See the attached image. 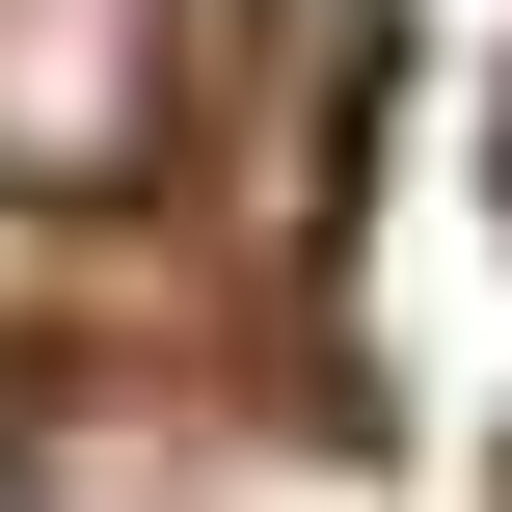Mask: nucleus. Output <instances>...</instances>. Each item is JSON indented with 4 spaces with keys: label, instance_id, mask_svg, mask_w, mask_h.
I'll return each instance as SVG.
<instances>
[{
    "label": "nucleus",
    "instance_id": "nucleus-1",
    "mask_svg": "<svg viewBox=\"0 0 512 512\" xmlns=\"http://www.w3.org/2000/svg\"><path fill=\"white\" fill-rule=\"evenodd\" d=\"M189 108V0H0V216H108Z\"/></svg>",
    "mask_w": 512,
    "mask_h": 512
}]
</instances>
